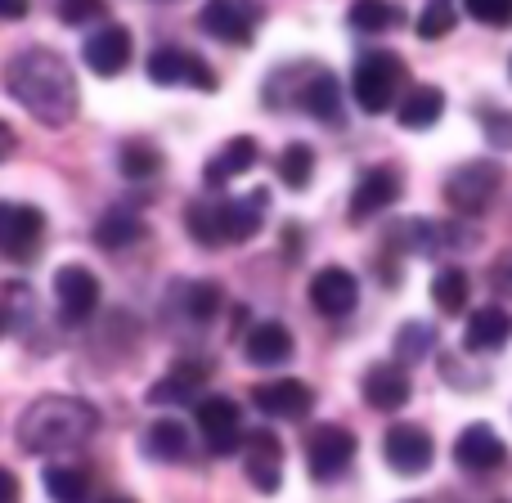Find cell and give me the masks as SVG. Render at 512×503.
<instances>
[{
  "label": "cell",
  "mask_w": 512,
  "mask_h": 503,
  "mask_svg": "<svg viewBox=\"0 0 512 503\" xmlns=\"http://www.w3.org/2000/svg\"><path fill=\"white\" fill-rule=\"evenodd\" d=\"M5 86L27 113L41 126H68L77 117V77H72L68 59L54 50H23L9 59Z\"/></svg>",
  "instance_id": "1"
},
{
  "label": "cell",
  "mask_w": 512,
  "mask_h": 503,
  "mask_svg": "<svg viewBox=\"0 0 512 503\" xmlns=\"http://www.w3.org/2000/svg\"><path fill=\"white\" fill-rule=\"evenodd\" d=\"M99 414L77 396H41L18 418V445L27 454H59L77 450L95 436Z\"/></svg>",
  "instance_id": "2"
},
{
  "label": "cell",
  "mask_w": 512,
  "mask_h": 503,
  "mask_svg": "<svg viewBox=\"0 0 512 503\" xmlns=\"http://www.w3.org/2000/svg\"><path fill=\"white\" fill-rule=\"evenodd\" d=\"M400 77H405V68H400V59L391 50L360 54L355 77H351V95H355V104H360V113H369V117L387 113L400 99Z\"/></svg>",
  "instance_id": "3"
},
{
  "label": "cell",
  "mask_w": 512,
  "mask_h": 503,
  "mask_svg": "<svg viewBox=\"0 0 512 503\" xmlns=\"http://www.w3.org/2000/svg\"><path fill=\"white\" fill-rule=\"evenodd\" d=\"M504 185V167L499 162H463L459 171H450L445 180V203L463 216H477L486 212V203L499 194Z\"/></svg>",
  "instance_id": "4"
},
{
  "label": "cell",
  "mask_w": 512,
  "mask_h": 503,
  "mask_svg": "<svg viewBox=\"0 0 512 503\" xmlns=\"http://www.w3.org/2000/svg\"><path fill=\"white\" fill-rule=\"evenodd\" d=\"M45 239V216L27 203H0V256L5 261H32Z\"/></svg>",
  "instance_id": "5"
},
{
  "label": "cell",
  "mask_w": 512,
  "mask_h": 503,
  "mask_svg": "<svg viewBox=\"0 0 512 503\" xmlns=\"http://www.w3.org/2000/svg\"><path fill=\"white\" fill-rule=\"evenodd\" d=\"M382 454H387V468L400 472V477H423L436 459V445L427 436V427L418 423H396L382 436Z\"/></svg>",
  "instance_id": "6"
},
{
  "label": "cell",
  "mask_w": 512,
  "mask_h": 503,
  "mask_svg": "<svg viewBox=\"0 0 512 503\" xmlns=\"http://www.w3.org/2000/svg\"><path fill=\"white\" fill-rule=\"evenodd\" d=\"M198 23L207 36L225 45H248L256 36V23H261V5L256 0H207Z\"/></svg>",
  "instance_id": "7"
},
{
  "label": "cell",
  "mask_w": 512,
  "mask_h": 503,
  "mask_svg": "<svg viewBox=\"0 0 512 503\" xmlns=\"http://www.w3.org/2000/svg\"><path fill=\"white\" fill-rule=\"evenodd\" d=\"M355 459V432H346L342 423H324L310 432L306 441V463H310V477L315 481H333L351 468Z\"/></svg>",
  "instance_id": "8"
},
{
  "label": "cell",
  "mask_w": 512,
  "mask_h": 503,
  "mask_svg": "<svg viewBox=\"0 0 512 503\" xmlns=\"http://www.w3.org/2000/svg\"><path fill=\"white\" fill-rule=\"evenodd\" d=\"M400 194H405V176H400L396 167H373V171H364L360 185H355V194H351V221H355V225L373 221V216H382L387 207H396Z\"/></svg>",
  "instance_id": "9"
},
{
  "label": "cell",
  "mask_w": 512,
  "mask_h": 503,
  "mask_svg": "<svg viewBox=\"0 0 512 503\" xmlns=\"http://www.w3.org/2000/svg\"><path fill=\"white\" fill-rule=\"evenodd\" d=\"M149 81L153 86H198V90H216V72L207 68L198 54L185 50H153L149 54Z\"/></svg>",
  "instance_id": "10"
},
{
  "label": "cell",
  "mask_w": 512,
  "mask_h": 503,
  "mask_svg": "<svg viewBox=\"0 0 512 503\" xmlns=\"http://www.w3.org/2000/svg\"><path fill=\"white\" fill-rule=\"evenodd\" d=\"M355 301H360V279H355L351 270H342V265H324V270L310 279V306L324 319L351 315Z\"/></svg>",
  "instance_id": "11"
},
{
  "label": "cell",
  "mask_w": 512,
  "mask_h": 503,
  "mask_svg": "<svg viewBox=\"0 0 512 503\" xmlns=\"http://www.w3.org/2000/svg\"><path fill=\"white\" fill-rule=\"evenodd\" d=\"M54 297H59V310L68 324H86L99 306V279L86 265H63L54 274Z\"/></svg>",
  "instance_id": "12"
},
{
  "label": "cell",
  "mask_w": 512,
  "mask_h": 503,
  "mask_svg": "<svg viewBox=\"0 0 512 503\" xmlns=\"http://www.w3.org/2000/svg\"><path fill=\"white\" fill-rule=\"evenodd\" d=\"M243 472H248V481L261 495H274L283 481V445L274 432H252L248 441H243Z\"/></svg>",
  "instance_id": "13"
},
{
  "label": "cell",
  "mask_w": 512,
  "mask_h": 503,
  "mask_svg": "<svg viewBox=\"0 0 512 503\" xmlns=\"http://www.w3.org/2000/svg\"><path fill=\"white\" fill-rule=\"evenodd\" d=\"M131 50H135L131 32H126V27H117V23H108V27H99V32L86 36L81 59L90 63V72H95V77H117V72H126V63H131Z\"/></svg>",
  "instance_id": "14"
},
{
  "label": "cell",
  "mask_w": 512,
  "mask_h": 503,
  "mask_svg": "<svg viewBox=\"0 0 512 503\" xmlns=\"http://www.w3.org/2000/svg\"><path fill=\"white\" fill-rule=\"evenodd\" d=\"M198 432L207 436L212 454H234V445H239V436H243L239 405H234V400H225V396L198 400Z\"/></svg>",
  "instance_id": "15"
},
{
  "label": "cell",
  "mask_w": 512,
  "mask_h": 503,
  "mask_svg": "<svg viewBox=\"0 0 512 503\" xmlns=\"http://www.w3.org/2000/svg\"><path fill=\"white\" fill-rule=\"evenodd\" d=\"M504 459H508V445L499 441V432L486 423L463 427L459 441H454V463H459L463 472H495Z\"/></svg>",
  "instance_id": "16"
},
{
  "label": "cell",
  "mask_w": 512,
  "mask_h": 503,
  "mask_svg": "<svg viewBox=\"0 0 512 503\" xmlns=\"http://www.w3.org/2000/svg\"><path fill=\"white\" fill-rule=\"evenodd\" d=\"M265 207H270V189H252L243 198H230V203H216L221 212V234L225 243H248L261 234L265 225Z\"/></svg>",
  "instance_id": "17"
},
{
  "label": "cell",
  "mask_w": 512,
  "mask_h": 503,
  "mask_svg": "<svg viewBox=\"0 0 512 503\" xmlns=\"http://www.w3.org/2000/svg\"><path fill=\"white\" fill-rule=\"evenodd\" d=\"M252 405L261 409L265 418H301L310 405H315V391L297 378H274L252 387Z\"/></svg>",
  "instance_id": "18"
},
{
  "label": "cell",
  "mask_w": 512,
  "mask_h": 503,
  "mask_svg": "<svg viewBox=\"0 0 512 503\" xmlns=\"http://www.w3.org/2000/svg\"><path fill=\"white\" fill-rule=\"evenodd\" d=\"M409 373L405 364H373L369 373H364V400H369L373 409H382V414H396V409L409 405Z\"/></svg>",
  "instance_id": "19"
},
{
  "label": "cell",
  "mask_w": 512,
  "mask_h": 503,
  "mask_svg": "<svg viewBox=\"0 0 512 503\" xmlns=\"http://www.w3.org/2000/svg\"><path fill=\"white\" fill-rule=\"evenodd\" d=\"M512 337V315L504 306H481L468 315V328H463V346L477 355L486 351H504Z\"/></svg>",
  "instance_id": "20"
},
{
  "label": "cell",
  "mask_w": 512,
  "mask_h": 503,
  "mask_svg": "<svg viewBox=\"0 0 512 503\" xmlns=\"http://www.w3.org/2000/svg\"><path fill=\"white\" fill-rule=\"evenodd\" d=\"M243 355L256 369H274V364H288L292 360V333L279 324V319H265L256 324L248 337H243Z\"/></svg>",
  "instance_id": "21"
},
{
  "label": "cell",
  "mask_w": 512,
  "mask_h": 503,
  "mask_svg": "<svg viewBox=\"0 0 512 503\" xmlns=\"http://www.w3.org/2000/svg\"><path fill=\"white\" fill-rule=\"evenodd\" d=\"M441 113H445V95L436 86H409L396 104V117L405 131H427V126L441 122Z\"/></svg>",
  "instance_id": "22"
},
{
  "label": "cell",
  "mask_w": 512,
  "mask_h": 503,
  "mask_svg": "<svg viewBox=\"0 0 512 503\" xmlns=\"http://www.w3.org/2000/svg\"><path fill=\"white\" fill-rule=\"evenodd\" d=\"M297 99L315 122H337V117H342V81H337L333 72H315V77L301 86Z\"/></svg>",
  "instance_id": "23"
},
{
  "label": "cell",
  "mask_w": 512,
  "mask_h": 503,
  "mask_svg": "<svg viewBox=\"0 0 512 503\" xmlns=\"http://www.w3.org/2000/svg\"><path fill=\"white\" fill-rule=\"evenodd\" d=\"M256 158H261V149H256L252 135H234V140L207 162V185H225V180L243 176V171L256 167Z\"/></svg>",
  "instance_id": "24"
},
{
  "label": "cell",
  "mask_w": 512,
  "mask_h": 503,
  "mask_svg": "<svg viewBox=\"0 0 512 503\" xmlns=\"http://www.w3.org/2000/svg\"><path fill=\"white\" fill-rule=\"evenodd\" d=\"M144 239V221L131 212V207H113L108 216H99L95 225V243L104 252H122V248H135Z\"/></svg>",
  "instance_id": "25"
},
{
  "label": "cell",
  "mask_w": 512,
  "mask_h": 503,
  "mask_svg": "<svg viewBox=\"0 0 512 503\" xmlns=\"http://www.w3.org/2000/svg\"><path fill=\"white\" fill-rule=\"evenodd\" d=\"M203 378H207L203 364H180V369H171L167 378L149 387V405H185V400L198 396Z\"/></svg>",
  "instance_id": "26"
},
{
  "label": "cell",
  "mask_w": 512,
  "mask_h": 503,
  "mask_svg": "<svg viewBox=\"0 0 512 503\" xmlns=\"http://www.w3.org/2000/svg\"><path fill=\"white\" fill-rule=\"evenodd\" d=\"M144 450H149L153 459H162V463L185 459V454H189L185 423H176V418H158V423L149 427V436H144Z\"/></svg>",
  "instance_id": "27"
},
{
  "label": "cell",
  "mask_w": 512,
  "mask_h": 503,
  "mask_svg": "<svg viewBox=\"0 0 512 503\" xmlns=\"http://www.w3.org/2000/svg\"><path fill=\"white\" fill-rule=\"evenodd\" d=\"M468 292H472L468 270H459V265H445V270H436V279H432L436 310H445V315H459V310L468 306Z\"/></svg>",
  "instance_id": "28"
},
{
  "label": "cell",
  "mask_w": 512,
  "mask_h": 503,
  "mask_svg": "<svg viewBox=\"0 0 512 503\" xmlns=\"http://www.w3.org/2000/svg\"><path fill=\"white\" fill-rule=\"evenodd\" d=\"M185 230H189V239L203 243V248H225L221 212H216V203H189L185 207Z\"/></svg>",
  "instance_id": "29"
},
{
  "label": "cell",
  "mask_w": 512,
  "mask_h": 503,
  "mask_svg": "<svg viewBox=\"0 0 512 503\" xmlns=\"http://www.w3.org/2000/svg\"><path fill=\"white\" fill-rule=\"evenodd\" d=\"M117 162H122V176H131V180H149L162 171V153L149 140H126Z\"/></svg>",
  "instance_id": "30"
},
{
  "label": "cell",
  "mask_w": 512,
  "mask_h": 503,
  "mask_svg": "<svg viewBox=\"0 0 512 503\" xmlns=\"http://www.w3.org/2000/svg\"><path fill=\"white\" fill-rule=\"evenodd\" d=\"M346 18H351L355 32H387V27L400 23V9L391 0H355Z\"/></svg>",
  "instance_id": "31"
},
{
  "label": "cell",
  "mask_w": 512,
  "mask_h": 503,
  "mask_svg": "<svg viewBox=\"0 0 512 503\" xmlns=\"http://www.w3.org/2000/svg\"><path fill=\"white\" fill-rule=\"evenodd\" d=\"M310 176H315V149L310 144H288L279 153V180L288 189H306Z\"/></svg>",
  "instance_id": "32"
},
{
  "label": "cell",
  "mask_w": 512,
  "mask_h": 503,
  "mask_svg": "<svg viewBox=\"0 0 512 503\" xmlns=\"http://www.w3.org/2000/svg\"><path fill=\"white\" fill-rule=\"evenodd\" d=\"M441 239H445V230L432 221H405L396 234H391V243H396L400 252H414V256H432Z\"/></svg>",
  "instance_id": "33"
},
{
  "label": "cell",
  "mask_w": 512,
  "mask_h": 503,
  "mask_svg": "<svg viewBox=\"0 0 512 503\" xmlns=\"http://www.w3.org/2000/svg\"><path fill=\"white\" fill-rule=\"evenodd\" d=\"M436 346V333H432V324H405L396 333V360L400 364H418V360H427V351Z\"/></svg>",
  "instance_id": "34"
},
{
  "label": "cell",
  "mask_w": 512,
  "mask_h": 503,
  "mask_svg": "<svg viewBox=\"0 0 512 503\" xmlns=\"http://www.w3.org/2000/svg\"><path fill=\"white\" fill-rule=\"evenodd\" d=\"M86 477L77 468H45V495L54 503H86Z\"/></svg>",
  "instance_id": "35"
},
{
  "label": "cell",
  "mask_w": 512,
  "mask_h": 503,
  "mask_svg": "<svg viewBox=\"0 0 512 503\" xmlns=\"http://www.w3.org/2000/svg\"><path fill=\"white\" fill-rule=\"evenodd\" d=\"M221 288L216 283H207V279H198V283H189L185 288V315L194 319V324H207V319H216L221 315Z\"/></svg>",
  "instance_id": "36"
},
{
  "label": "cell",
  "mask_w": 512,
  "mask_h": 503,
  "mask_svg": "<svg viewBox=\"0 0 512 503\" xmlns=\"http://www.w3.org/2000/svg\"><path fill=\"white\" fill-rule=\"evenodd\" d=\"M450 32H454L450 0H432V5L418 14V36H423V41H441V36H450Z\"/></svg>",
  "instance_id": "37"
},
{
  "label": "cell",
  "mask_w": 512,
  "mask_h": 503,
  "mask_svg": "<svg viewBox=\"0 0 512 503\" xmlns=\"http://www.w3.org/2000/svg\"><path fill=\"white\" fill-rule=\"evenodd\" d=\"M463 9L486 27H512V0H463Z\"/></svg>",
  "instance_id": "38"
},
{
  "label": "cell",
  "mask_w": 512,
  "mask_h": 503,
  "mask_svg": "<svg viewBox=\"0 0 512 503\" xmlns=\"http://www.w3.org/2000/svg\"><path fill=\"white\" fill-rule=\"evenodd\" d=\"M104 14V0H59V18L63 23H90V18Z\"/></svg>",
  "instance_id": "39"
},
{
  "label": "cell",
  "mask_w": 512,
  "mask_h": 503,
  "mask_svg": "<svg viewBox=\"0 0 512 503\" xmlns=\"http://www.w3.org/2000/svg\"><path fill=\"white\" fill-rule=\"evenodd\" d=\"M490 288H495L499 297H512V252H504L490 265Z\"/></svg>",
  "instance_id": "40"
},
{
  "label": "cell",
  "mask_w": 512,
  "mask_h": 503,
  "mask_svg": "<svg viewBox=\"0 0 512 503\" xmlns=\"http://www.w3.org/2000/svg\"><path fill=\"white\" fill-rule=\"evenodd\" d=\"M481 122H486L490 140H495L499 149H512V117H504V113H486Z\"/></svg>",
  "instance_id": "41"
},
{
  "label": "cell",
  "mask_w": 512,
  "mask_h": 503,
  "mask_svg": "<svg viewBox=\"0 0 512 503\" xmlns=\"http://www.w3.org/2000/svg\"><path fill=\"white\" fill-rule=\"evenodd\" d=\"M27 9H32V0H0V23H18V18H27Z\"/></svg>",
  "instance_id": "42"
},
{
  "label": "cell",
  "mask_w": 512,
  "mask_h": 503,
  "mask_svg": "<svg viewBox=\"0 0 512 503\" xmlns=\"http://www.w3.org/2000/svg\"><path fill=\"white\" fill-rule=\"evenodd\" d=\"M0 503H18V477L9 468H0Z\"/></svg>",
  "instance_id": "43"
},
{
  "label": "cell",
  "mask_w": 512,
  "mask_h": 503,
  "mask_svg": "<svg viewBox=\"0 0 512 503\" xmlns=\"http://www.w3.org/2000/svg\"><path fill=\"white\" fill-rule=\"evenodd\" d=\"M14 149H18V135H14V126H9V122H0V162H5V158H14Z\"/></svg>",
  "instance_id": "44"
},
{
  "label": "cell",
  "mask_w": 512,
  "mask_h": 503,
  "mask_svg": "<svg viewBox=\"0 0 512 503\" xmlns=\"http://www.w3.org/2000/svg\"><path fill=\"white\" fill-rule=\"evenodd\" d=\"M283 243H288V256H297V243H301V230H297V225H288V230H283Z\"/></svg>",
  "instance_id": "45"
},
{
  "label": "cell",
  "mask_w": 512,
  "mask_h": 503,
  "mask_svg": "<svg viewBox=\"0 0 512 503\" xmlns=\"http://www.w3.org/2000/svg\"><path fill=\"white\" fill-rule=\"evenodd\" d=\"M108 503H135V499H126V495H117V499H108Z\"/></svg>",
  "instance_id": "46"
},
{
  "label": "cell",
  "mask_w": 512,
  "mask_h": 503,
  "mask_svg": "<svg viewBox=\"0 0 512 503\" xmlns=\"http://www.w3.org/2000/svg\"><path fill=\"white\" fill-rule=\"evenodd\" d=\"M0 333H5V310H0Z\"/></svg>",
  "instance_id": "47"
},
{
  "label": "cell",
  "mask_w": 512,
  "mask_h": 503,
  "mask_svg": "<svg viewBox=\"0 0 512 503\" xmlns=\"http://www.w3.org/2000/svg\"><path fill=\"white\" fill-rule=\"evenodd\" d=\"M508 77H512V59H508Z\"/></svg>",
  "instance_id": "48"
}]
</instances>
